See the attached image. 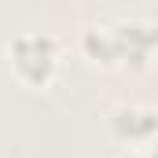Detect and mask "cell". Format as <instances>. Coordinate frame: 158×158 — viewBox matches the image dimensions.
<instances>
[{"label":"cell","instance_id":"cell-1","mask_svg":"<svg viewBox=\"0 0 158 158\" xmlns=\"http://www.w3.org/2000/svg\"><path fill=\"white\" fill-rule=\"evenodd\" d=\"M81 55L103 70H147L158 55V19L129 15L96 22L81 33Z\"/></svg>","mask_w":158,"mask_h":158},{"label":"cell","instance_id":"cell-2","mask_svg":"<svg viewBox=\"0 0 158 158\" xmlns=\"http://www.w3.org/2000/svg\"><path fill=\"white\" fill-rule=\"evenodd\" d=\"M4 59H7L11 77L22 88L48 92L59 77V66H63V44L48 30H19L4 44Z\"/></svg>","mask_w":158,"mask_h":158},{"label":"cell","instance_id":"cell-3","mask_svg":"<svg viewBox=\"0 0 158 158\" xmlns=\"http://www.w3.org/2000/svg\"><path fill=\"white\" fill-rule=\"evenodd\" d=\"M107 132L121 147H140V143H158V107L147 103H121L107 118Z\"/></svg>","mask_w":158,"mask_h":158},{"label":"cell","instance_id":"cell-4","mask_svg":"<svg viewBox=\"0 0 158 158\" xmlns=\"http://www.w3.org/2000/svg\"><path fill=\"white\" fill-rule=\"evenodd\" d=\"M118 158H158V143H140V147H121Z\"/></svg>","mask_w":158,"mask_h":158}]
</instances>
